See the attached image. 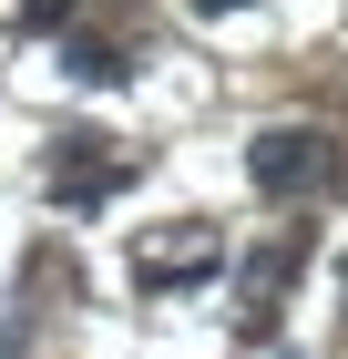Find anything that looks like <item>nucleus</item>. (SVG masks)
Here are the masks:
<instances>
[{
  "instance_id": "f257e3e1",
  "label": "nucleus",
  "mask_w": 348,
  "mask_h": 359,
  "mask_svg": "<svg viewBox=\"0 0 348 359\" xmlns=\"http://www.w3.org/2000/svg\"><path fill=\"white\" fill-rule=\"evenodd\" d=\"M246 175H256V195H307L328 175V144L307 134V123H267L256 154H246Z\"/></svg>"
},
{
  "instance_id": "f03ea898",
  "label": "nucleus",
  "mask_w": 348,
  "mask_h": 359,
  "mask_svg": "<svg viewBox=\"0 0 348 359\" xmlns=\"http://www.w3.org/2000/svg\"><path fill=\"white\" fill-rule=\"evenodd\" d=\"M113 185H123V165L103 154V134H62V154H52V195H72V205H103Z\"/></svg>"
},
{
  "instance_id": "7ed1b4c3",
  "label": "nucleus",
  "mask_w": 348,
  "mask_h": 359,
  "mask_svg": "<svg viewBox=\"0 0 348 359\" xmlns=\"http://www.w3.org/2000/svg\"><path fill=\"white\" fill-rule=\"evenodd\" d=\"M72 72H82V83H113V72H123V52H103V41H82V52H72Z\"/></svg>"
},
{
  "instance_id": "20e7f679",
  "label": "nucleus",
  "mask_w": 348,
  "mask_h": 359,
  "mask_svg": "<svg viewBox=\"0 0 348 359\" xmlns=\"http://www.w3.org/2000/svg\"><path fill=\"white\" fill-rule=\"evenodd\" d=\"M21 21H31V31H52V21H72V0H21Z\"/></svg>"
},
{
  "instance_id": "39448f33",
  "label": "nucleus",
  "mask_w": 348,
  "mask_h": 359,
  "mask_svg": "<svg viewBox=\"0 0 348 359\" xmlns=\"http://www.w3.org/2000/svg\"><path fill=\"white\" fill-rule=\"evenodd\" d=\"M195 11H236V0H195Z\"/></svg>"
}]
</instances>
